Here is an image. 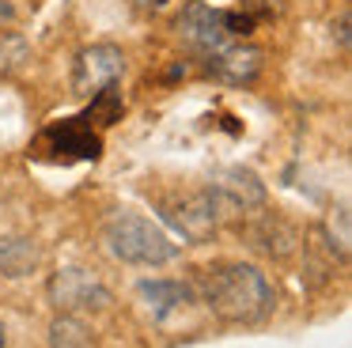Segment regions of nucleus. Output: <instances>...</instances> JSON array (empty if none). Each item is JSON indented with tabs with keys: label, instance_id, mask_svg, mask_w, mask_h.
Here are the masks:
<instances>
[{
	"label": "nucleus",
	"instance_id": "obj_1",
	"mask_svg": "<svg viewBox=\"0 0 352 348\" xmlns=\"http://www.w3.org/2000/svg\"><path fill=\"white\" fill-rule=\"evenodd\" d=\"M193 299H201L228 325H261L276 307V292L258 265L216 261L205 265L193 280Z\"/></svg>",
	"mask_w": 352,
	"mask_h": 348
},
{
	"label": "nucleus",
	"instance_id": "obj_2",
	"mask_svg": "<svg viewBox=\"0 0 352 348\" xmlns=\"http://www.w3.org/2000/svg\"><path fill=\"white\" fill-rule=\"evenodd\" d=\"M110 257L122 265H137V269H160V265L175 261L178 246L160 224L144 219L140 212H114L102 231Z\"/></svg>",
	"mask_w": 352,
	"mask_h": 348
},
{
	"label": "nucleus",
	"instance_id": "obj_3",
	"mask_svg": "<svg viewBox=\"0 0 352 348\" xmlns=\"http://www.w3.org/2000/svg\"><path fill=\"white\" fill-rule=\"evenodd\" d=\"M175 30L182 38L186 50H193L201 61L220 53L223 45H231L235 38L250 34L254 19L246 12H220V8H208L205 0H190V4L178 12Z\"/></svg>",
	"mask_w": 352,
	"mask_h": 348
},
{
	"label": "nucleus",
	"instance_id": "obj_4",
	"mask_svg": "<svg viewBox=\"0 0 352 348\" xmlns=\"http://www.w3.org/2000/svg\"><path fill=\"white\" fill-rule=\"evenodd\" d=\"M50 303L57 314H99L114 303L107 280L91 269H61L50 276Z\"/></svg>",
	"mask_w": 352,
	"mask_h": 348
},
{
	"label": "nucleus",
	"instance_id": "obj_5",
	"mask_svg": "<svg viewBox=\"0 0 352 348\" xmlns=\"http://www.w3.org/2000/svg\"><path fill=\"white\" fill-rule=\"evenodd\" d=\"M163 216H167V224L175 227L186 242H205L216 235V227H220V219H223V208H220V201H216L212 186H205V189H197V193L167 201L163 204Z\"/></svg>",
	"mask_w": 352,
	"mask_h": 348
},
{
	"label": "nucleus",
	"instance_id": "obj_6",
	"mask_svg": "<svg viewBox=\"0 0 352 348\" xmlns=\"http://www.w3.org/2000/svg\"><path fill=\"white\" fill-rule=\"evenodd\" d=\"M125 76V53L114 42H95L84 45L72 61V91L84 98L99 95L102 87L118 83Z\"/></svg>",
	"mask_w": 352,
	"mask_h": 348
},
{
	"label": "nucleus",
	"instance_id": "obj_7",
	"mask_svg": "<svg viewBox=\"0 0 352 348\" xmlns=\"http://www.w3.org/2000/svg\"><path fill=\"white\" fill-rule=\"evenodd\" d=\"M261 65H265V53L258 45H243V42H231L223 45L220 53L205 57V72L212 80L228 83V87H243V83H254L261 76Z\"/></svg>",
	"mask_w": 352,
	"mask_h": 348
},
{
	"label": "nucleus",
	"instance_id": "obj_8",
	"mask_svg": "<svg viewBox=\"0 0 352 348\" xmlns=\"http://www.w3.org/2000/svg\"><path fill=\"white\" fill-rule=\"evenodd\" d=\"M38 148L57 151V159H99L102 140L99 133H91L87 118H72V121H57L42 133Z\"/></svg>",
	"mask_w": 352,
	"mask_h": 348
},
{
	"label": "nucleus",
	"instance_id": "obj_9",
	"mask_svg": "<svg viewBox=\"0 0 352 348\" xmlns=\"http://www.w3.org/2000/svg\"><path fill=\"white\" fill-rule=\"evenodd\" d=\"M212 193L220 201L223 216H235V212H250V208H261L265 204V186L254 171L246 166H228L220 178L212 182Z\"/></svg>",
	"mask_w": 352,
	"mask_h": 348
},
{
	"label": "nucleus",
	"instance_id": "obj_10",
	"mask_svg": "<svg viewBox=\"0 0 352 348\" xmlns=\"http://www.w3.org/2000/svg\"><path fill=\"white\" fill-rule=\"evenodd\" d=\"M250 246L261 250L265 257H276V261H284V257H292L299 250V235L296 227L288 224L284 216H276V212H265V216L258 219V224H250Z\"/></svg>",
	"mask_w": 352,
	"mask_h": 348
},
{
	"label": "nucleus",
	"instance_id": "obj_11",
	"mask_svg": "<svg viewBox=\"0 0 352 348\" xmlns=\"http://www.w3.org/2000/svg\"><path fill=\"white\" fill-rule=\"evenodd\" d=\"M137 295H140V303L148 307V314H152L155 322H163L167 314L182 310L186 303H193V287L182 284V280H140Z\"/></svg>",
	"mask_w": 352,
	"mask_h": 348
},
{
	"label": "nucleus",
	"instance_id": "obj_12",
	"mask_svg": "<svg viewBox=\"0 0 352 348\" xmlns=\"http://www.w3.org/2000/svg\"><path fill=\"white\" fill-rule=\"evenodd\" d=\"M38 242L34 239H0V276H27L38 265Z\"/></svg>",
	"mask_w": 352,
	"mask_h": 348
},
{
	"label": "nucleus",
	"instance_id": "obj_13",
	"mask_svg": "<svg viewBox=\"0 0 352 348\" xmlns=\"http://www.w3.org/2000/svg\"><path fill=\"white\" fill-rule=\"evenodd\" d=\"M322 239H326V250L337 257V261H349L352 254V216L344 204H337V208L326 212V219H322Z\"/></svg>",
	"mask_w": 352,
	"mask_h": 348
},
{
	"label": "nucleus",
	"instance_id": "obj_14",
	"mask_svg": "<svg viewBox=\"0 0 352 348\" xmlns=\"http://www.w3.org/2000/svg\"><path fill=\"white\" fill-rule=\"evenodd\" d=\"M50 348H95L91 329L76 314H57L50 325Z\"/></svg>",
	"mask_w": 352,
	"mask_h": 348
},
{
	"label": "nucleus",
	"instance_id": "obj_15",
	"mask_svg": "<svg viewBox=\"0 0 352 348\" xmlns=\"http://www.w3.org/2000/svg\"><path fill=\"white\" fill-rule=\"evenodd\" d=\"M31 61V42L19 30L0 27V76H16L23 72V65Z\"/></svg>",
	"mask_w": 352,
	"mask_h": 348
},
{
	"label": "nucleus",
	"instance_id": "obj_16",
	"mask_svg": "<svg viewBox=\"0 0 352 348\" xmlns=\"http://www.w3.org/2000/svg\"><path fill=\"white\" fill-rule=\"evenodd\" d=\"M122 87L118 83H110V87H102L99 95H91V110H87V121H99V125H114V121H122Z\"/></svg>",
	"mask_w": 352,
	"mask_h": 348
},
{
	"label": "nucleus",
	"instance_id": "obj_17",
	"mask_svg": "<svg viewBox=\"0 0 352 348\" xmlns=\"http://www.w3.org/2000/svg\"><path fill=\"white\" fill-rule=\"evenodd\" d=\"M349 12H341L337 15V45H341V50H349V42H352V34H349Z\"/></svg>",
	"mask_w": 352,
	"mask_h": 348
},
{
	"label": "nucleus",
	"instance_id": "obj_18",
	"mask_svg": "<svg viewBox=\"0 0 352 348\" xmlns=\"http://www.w3.org/2000/svg\"><path fill=\"white\" fill-rule=\"evenodd\" d=\"M163 4H167V0H137V8H140V12H160Z\"/></svg>",
	"mask_w": 352,
	"mask_h": 348
},
{
	"label": "nucleus",
	"instance_id": "obj_19",
	"mask_svg": "<svg viewBox=\"0 0 352 348\" xmlns=\"http://www.w3.org/2000/svg\"><path fill=\"white\" fill-rule=\"evenodd\" d=\"M0 19H4V23H12V19H16V8H12L8 0H0Z\"/></svg>",
	"mask_w": 352,
	"mask_h": 348
},
{
	"label": "nucleus",
	"instance_id": "obj_20",
	"mask_svg": "<svg viewBox=\"0 0 352 348\" xmlns=\"http://www.w3.org/2000/svg\"><path fill=\"white\" fill-rule=\"evenodd\" d=\"M0 348H4V325H0Z\"/></svg>",
	"mask_w": 352,
	"mask_h": 348
}]
</instances>
